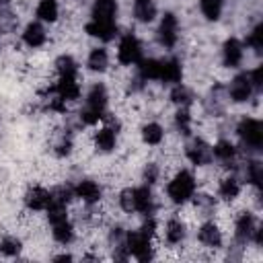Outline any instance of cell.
<instances>
[{
    "instance_id": "cell-1",
    "label": "cell",
    "mask_w": 263,
    "mask_h": 263,
    "mask_svg": "<svg viewBox=\"0 0 263 263\" xmlns=\"http://www.w3.org/2000/svg\"><path fill=\"white\" fill-rule=\"evenodd\" d=\"M58 84H55V95L62 103L68 101H76L80 95V86H78V76H76V64L70 55H62L58 60Z\"/></svg>"
},
{
    "instance_id": "cell-2",
    "label": "cell",
    "mask_w": 263,
    "mask_h": 263,
    "mask_svg": "<svg viewBox=\"0 0 263 263\" xmlns=\"http://www.w3.org/2000/svg\"><path fill=\"white\" fill-rule=\"evenodd\" d=\"M154 232V220H148L140 230H134L125 236V249L129 255H134L140 261H148L152 257L150 249V238Z\"/></svg>"
},
{
    "instance_id": "cell-3",
    "label": "cell",
    "mask_w": 263,
    "mask_h": 263,
    "mask_svg": "<svg viewBox=\"0 0 263 263\" xmlns=\"http://www.w3.org/2000/svg\"><path fill=\"white\" fill-rule=\"evenodd\" d=\"M105 105H107V95H105V88L101 84H95L86 97V105L80 113L82 121L84 123H97L99 119H103L105 115Z\"/></svg>"
},
{
    "instance_id": "cell-4",
    "label": "cell",
    "mask_w": 263,
    "mask_h": 263,
    "mask_svg": "<svg viewBox=\"0 0 263 263\" xmlns=\"http://www.w3.org/2000/svg\"><path fill=\"white\" fill-rule=\"evenodd\" d=\"M195 191V179L191 173L181 171L175 175V179L168 183V197L175 203H185Z\"/></svg>"
},
{
    "instance_id": "cell-5",
    "label": "cell",
    "mask_w": 263,
    "mask_h": 263,
    "mask_svg": "<svg viewBox=\"0 0 263 263\" xmlns=\"http://www.w3.org/2000/svg\"><path fill=\"white\" fill-rule=\"evenodd\" d=\"M238 136L242 138V142L247 146H251L255 150L261 148V144H263V127L257 119H251V117L242 119L238 125Z\"/></svg>"
},
{
    "instance_id": "cell-6",
    "label": "cell",
    "mask_w": 263,
    "mask_h": 263,
    "mask_svg": "<svg viewBox=\"0 0 263 263\" xmlns=\"http://www.w3.org/2000/svg\"><path fill=\"white\" fill-rule=\"evenodd\" d=\"M117 58H119V62H121V64H125V66L138 64V62L142 60V49H140V43H138V39H136L132 33L123 35V39H121V43H119Z\"/></svg>"
},
{
    "instance_id": "cell-7",
    "label": "cell",
    "mask_w": 263,
    "mask_h": 263,
    "mask_svg": "<svg viewBox=\"0 0 263 263\" xmlns=\"http://www.w3.org/2000/svg\"><path fill=\"white\" fill-rule=\"evenodd\" d=\"M158 41L164 47H173L177 43V18L173 14H164L158 27Z\"/></svg>"
},
{
    "instance_id": "cell-8",
    "label": "cell",
    "mask_w": 263,
    "mask_h": 263,
    "mask_svg": "<svg viewBox=\"0 0 263 263\" xmlns=\"http://www.w3.org/2000/svg\"><path fill=\"white\" fill-rule=\"evenodd\" d=\"M115 0H95L92 6V18L95 23H115Z\"/></svg>"
},
{
    "instance_id": "cell-9",
    "label": "cell",
    "mask_w": 263,
    "mask_h": 263,
    "mask_svg": "<svg viewBox=\"0 0 263 263\" xmlns=\"http://www.w3.org/2000/svg\"><path fill=\"white\" fill-rule=\"evenodd\" d=\"M251 92H253V84H251L249 74H240V76H236L230 82V97H232V101L242 103V101H247L251 97Z\"/></svg>"
},
{
    "instance_id": "cell-10",
    "label": "cell",
    "mask_w": 263,
    "mask_h": 263,
    "mask_svg": "<svg viewBox=\"0 0 263 263\" xmlns=\"http://www.w3.org/2000/svg\"><path fill=\"white\" fill-rule=\"evenodd\" d=\"M51 199H53V195L47 189H43V187L29 189L27 191V197H25V201H27V205L31 210H47V205L51 203Z\"/></svg>"
},
{
    "instance_id": "cell-11",
    "label": "cell",
    "mask_w": 263,
    "mask_h": 263,
    "mask_svg": "<svg viewBox=\"0 0 263 263\" xmlns=\"http://www.w3.org/2000/svg\"><path fill=\"white\" fill-rule=\"evenodd\" d=\"M74 195L80 197V199L86 201V203H95V201H99V197H101V189H99V185H97L95 181H80V183L74 187Z\"/></svg>"
},
{
    "instance_id": "cell-12",
    "label": "cell",
    "mask_w": 263,
    "mask_h": 263,
    "mask_svg": "<svg viewBox=\"0 0 263 263\" xmlns=\"http://www.w3.org/2000/svg\"><path fill=\"white\" fill-rule=\"evenodd\" d=\"M187 156H189V160H191L193 164H205V162H210V158H212V150H210V146L203 144L201 140H195V142L187 148Z\"/></svg>"
},
{
    "instance_id": "cell-13",
    "label": "cell",
    "mask_w": 263,
    "mask_h": 263,
    "mask_svg": "<svg viewBox=\"0 0 263 263\" xmlns=\"http://www.w3.org/2000/svg\"><path fill=\"white\" fill-rule=\"evenodd\" d=\"M134 191V212H140V214H150L152 212V195H150V189L148 187H138V189H132Z\"/></svg>"
},
{
    "instance_id": "cell-14",
    "label": "cell",
    "mask_w": 263,
    "mask_h": 263,
    "mask_svg": "<svg viewBox=\"0 0 263 263\" xmlns=\"http://www.w3.org/2000/svg\"><path fill=\"white\" fill-rule=\"evenodd\" d=\"M86 33L92 35V37H99V39L109 41L117 33V25L115 23H95V21H90L86 25Z\"/></svg>"
},
{
    "instance_id": "cell-15",
    "label": "cell",
    "mask_w": 263,
    "mask_h": 263,
    "mask_svg": "<svg viewBox=\"0 0 263 263\" xmlns=\"http://www.w3.org/2000/svg\"><path fill=\"white\" fill-rule=\"evenodd\" d=\"M199 242H201V245H205V247H212V249L220 247L222 236H220L218 226H216V224H212V222H205V224L199 228Z\"/></svg>"
},
{
    "instance_id": "cell-16",
    "label": "cell",
    "mask_w": 263,
    "mask_h": 263,
    "mask_svg": "<svg viewBox=\"0 0 263 263\" xmlns=\"http://www.w3.org/2000/svg\"><path fill=\"white\" fill-rule=\"evenodd\" d=\"M240 60H242V45L236 39H228L224 43V64L234 68L240 64Z\"/></svg>"
},
{
    "instance_id": "cell-17",
    "label": "cell",
    "mask_w": 263,
    "mask_h": 263,
    "mask_svg": "<svg viewBox=\"0 0 263 263\" xmlns=\"http://www.w3.org/2000/svg\"><path fill=\"white\" fill-rule=\"evenodd\" d=\"M115 140H117V132H115L113 127H103V129H99L97 136H95V144H97V148L103 150V152L113 150V148H115Z\"/></svg>"
},
{
    "instance_id": "cell-18",
    "label": "cell",
    "mask_w": 263,
    "mask_h": 263,
    "mask_svg": "<svg viewBox=\"0 0 263 263\" xmlns=\"http://www.w3.org/2000/svg\"><path fill=\"white\" fill-rule=\"evenodd\" d=\"M23 39L29 47H39L45 41V31L39 23H31V25H27V29L23 33Z\"/></svg>"
},
{
    "instance_id": "cell-19",
    "label": "cell",
    "mask_w": 263,
    "mask_h": 263,
    "mask_svg": "<svg viewBox=\"0 0 263 263\" xmlns=\"http://www.w3.org/2000/svg\"><path fill=\"white\" fill-rule=\"evenodd\" d=\"M160 80H164V82H179L181 80V66L177 60L160 62Z\"/></svg>"
},
{
    "instance_id": "cell-20",
    "label": "cell",
    "mask_w": 263,
    "mask_h": 263,
    "mask_svg": "<svg viewBox=\"0 0 263 263\" xmlns=\"http://www.w3.org/2000/svg\"><path fill=\"white\" fill-rule=\"evenodd\" d=\"M134 14L138 21H144V23H150L156 14V8H154V2L152 0H134Z\"/></svg>"
},
{
    "instance_id": "cell-21",
    "label": "cell",
    "mask_w": 263,
    "mask_h": 263,
    "mask_svg": "<svg viewBox=\"0 0 263 263\" xmlns=\"http://www.w3.org/2000/svg\"><path fill=\"white\" fill-rule=\"evenodd\" d=\"M255 232V218L251 214H242L236 220V236L238 240H249Z\"/></svg>"
},
{
    "instance_id": "cell-22",
    "label": "cell",
    "mask_w": 263,
    "mask_h": 263,
    "mask_svg": "<svg viewBox=\"0 0 263 263\" xmlns=\"http://www.w3.org/2000/svg\"><path fill=\"white\" fill-rule=\"evenodd\" d=\"M140 76L146 80H160V62L158 60H140Z\"/></svg>"
},
{
    "instance_id": "cell-23",
    "label": "cell",
    "mask_w": 263,
    "mask_h": 263,
    "mask_svg": "<svg viewBox=\"0 0 263 263\" xmlns=\"http://www.w3.org/2000/svg\"><path fill=\"white\" fill-rule=\"evenodd\" d=\"M37 16L41 21L53 23L58 18V2L55 0H41L39 6H37Z\"/></svg>"
},
{
    "instance_id": "cell-24",
    "label": "cell",
    "mask_w": 263,
    "mask_h": 263,
    "mask_svg": "<svg viewBox=\"0 0 263 263\" xmlns=\"http://www.w3.org/2000/svg\"><path fill=\"white\" fill-rule=\"evenodd\" d=\"M51 226H53V236H55L58 242L66 245V242L72 240V234H74V232H72V226H70L68 218H66V220H60V222H53Z\"/></svg>"
},
{
    "instance_id": "cell-25",
    "label": "cell",
    "mask_w": 263,
    "mask_h": 263,
    "mask_svg": "<svg viewBox=\"0 0 263 263\" xmlns=\"http://www.w3.org/2000/svg\"><path fill=\"white\" fill-rule=\"evenodd\" d=\"M88 68L95 70V72H103L107 68V51L101 49V47L92 49L90 55H88Z\"/></svg>"
},
{
    "instance_id": "cell-26",
    "label": "cell",
    "mask_w": 263,
    "mask_h": 263,
    "mask_svg": "<svg viewBox=\"0 0 263 263\" xmlns=\"http://www.w3.org/2000/svg\"><path fill=\"white\" fill-rule=\"evenodd\" d=\"M238 191H240V185H238V181L234 177H228V179H224L220 183V195L224 199H234L238 195Z\"/></svg>"
},
{
    "instance_id": "cell-27",
    "label": "cell",
    "mask_w": 263,
    "mask_h": 263,
    "mask_svg": "<svg viewBox=\"0 0 263 263\" xmlns=\"http://www.w3.org/2000/svg\"><path fill=\"white\" fill-rule=\"evenodd\" d=\"M183 236H185L183 224H181L179 220H171V222L166 224V240L173 242V245H177V242L183 240Z\"/></svg>"
},
{
    "instance_id": "cell-28",
    "label": "cell",
    "mask_w": 263,
    "mask_h": 263,
    "mask_svg": "<svg viewBox=\"0 0 263 263\" xmlns=\"http://www.w3.org/2000/svg\"><path fill=\"white\" fill-rule=\"evenodd\" d=\"M199 4H201V12L210 21H216L222 12V0H201Z\"/></svg>"
},
{
    "instance_id": "cell-29",
    "label": "cell",
    "mask_w": 263,
    "mask_h": 263,
    "mask_svg": "<svg viewBox=\"0 0 263 263\" xmlns=\"http://www.w3.org/2000/svg\"><path fill=\"white\" fill-rule=\"evenodd\" d=\"M142 136H144L146 144H158L162 140V127L158 123H148V125H144Z\"/></svg>"
},
{
    "instance_id": "cell-30",
    "label": "cell",
    "mask_w": 263,
    "mask_h": 263,
    "mask_svg": "<svg viewBox=\"0 0 263 263\" xmlns=\"http://www.w3.org/2000/svg\"><path fill=\"white\" fill-rule=\"evenodd\" d=\"M214 154H216V158H220V160L228 162V160H232V158H234L236 150H234V146H232L230 142L222 140V142H218V144L214 146Z\"/></svg>"
},
{
    "instance_id": "cell-31",
    "label": "cell",
    "mask_w": 263,
    "mask_h": 263,
    "mask_svg": "<svg viewBox=\"0 0 263 263\" xmlns=\"http://www.w3.org/2000/svg\"><path fill=\"white\" fill-rule=\"evenodd\" d=\"M247 43H249L255 51H261V47H263V27H261V25L255 27V31L251 33V37L247 39Z\"/></svg>"
},
{
    "instance_id": "cell-32",
    "label": "cell",
    "mask_w": 263,
    "mask_h": 263,
    "mask_svg": "<svg viewBox=\"0 0 263 263\" xmlns=\"http://www.w3.org/2000/svg\"><path fill=\"white\" fill-rule=\"evenodd\" d=\"M0 251H2L4 255H16V253L21 251V242H18L16 238H4V240L0 242Z\"/></svg>"
},
{
    "instance_id": "cell-33",
    "label": "cell",
    "mask_w": 263,
    "mask_h": 263,
    "mask_svg": "<svg viewBox=\"0 0 263 263\" xmlns=\"http://www.w3.org/2000/svg\"><path fill=\"white\" fill-rule=\"evenodd\" d=\"M173 101L177 103V105H181V107H185L187 103H189V95H187V90L183 88V86H175V90H173Z\"/></svg>"
},
{
    "instance_id": "cell-34",
    "label": "cell",
    "mask_w": 263,
    "mask_h": 263,
    "mask_svg": "<svg viewBox=\"0 0 263 263\" xmlns=\"http://www.w3.org/2000/svg\"><path fill=\"white\" fill-rule=\"evenodd\" d=\"M177 125H179V129L183 134H189V113H187L185 107L179 109V113H177Z\"/></svg>"
},
{
    "instance_id": "cell-35",
    "label": "cell",
    "mask_w": 263,
    "mask_h": 263,
    "mask_svg": "<svg viewBox=\"0 0 263 263\" xmlns=\"http://www.w3.org/2000/svg\"><path fill=\"white\" fill-rule=\"evenodd\" d=\"M119 201H121V208H123L125 212H134V191H132V189H125V191L121 193Z\"/></svg>"
},
{
    "instance_id": "cell-36",
    "label": "cell",
    "mask_w": 263,
    "mask_h": 263,
    "mask_svg": "<svg viewBox=\"0 0 263 263\" xmlns=\"http://www.w3.org/2000/svg\"><path fill=\"white\" fill-rule=\"evenodd\" d=\"M249 181L259 185L261 183V164L259 162H251L249 164Z\"/></svg>"
},
{
    "instance_id": "cell-37",
    "label": "cell",
    "mask_w": 263,
    "mask_h": 263,
    "mask_svg": "<svg viewBox=\"0 0 263 263\" xmlns=\"http://www.w3.org/2000/svg\"><path fill=\"white\" fill-rule=\"evenodd\" d=\"M146 181H148V183H154V181H156V166H154V164H150V166L146 168Z\"/></svg>"
}]
</instances>
